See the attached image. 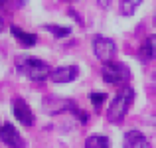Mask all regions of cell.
<instances>
[{"mask_svg":"<svg viewBox=\"0 0 156 148\" xmlns=\"http://www.w3.org/2000/svg\"><path fill=\"white\" fill-rule=\"evenodd\" d=\"M133 101H134V89L130 87V85L122 87L121 91L115 95L113 101H111L109 109H107V118H109V122L121 125V122L125 121V117H126V113H129Z\"/></svg>","mask_w":156,"mask_h":148,"instance_id":"2","label":"cell"},{"mask_svg":"<svg viewBox=\"0 0 156 148\" xmlns=\"http://www.w3.org/2000/svg\"><path fill=\"white\" fill-rule=\"evenodd\" d=\"M105 99H107L105 93H91V95H89V101H91V105L95 107V111H99L101 107H103Z\"/></svg>","mask_w":156,"mask_h":148,"instance_id":"15","label":"cell"},{"mask_svg":"<svg viewBox=\"0 0 156 148\" xmlns=\"http://www.w3.org/2000/svg\"><path fill=\"white\" fill-rule=\"evenodd\" d=\"M4 26H6V24H4V18H0V34L4 32Z\"/></svg>","mask_w":156,"mask_h":148,"instance_id":"16","label":"cell"},{"mask_svg":"<svg viewBox=\"0 0 156 148\" xmlns=\"http://www.w3.org/2000/svg\"><path fill=\"white\" fill-rule=\"evenodd\" d=\"M44 109L51 115H57V113H63V111H75L77 105L71 101V99H63V97H55V95H50L44 99Z\"/></svg>","mask_w":156,"mask_h":148,"instance_id":"7","label":"cell"},{"mask_svg":"<svg viewBox=\"0 0 156 148\" xmlns=\"http://www.w3.org/2000/svg\"><path fill=\"white\" fill-rule=\"evenodd\" d=\"M109 146H111V140L103 134H91L85 140V148H109Z\"/></svg>","mask_w":156,"mask_h":148,"instance_id":"12","label":"cell"},{"mask_svg":"<svg viewBox=\"0 0 156 148\" xmlns=\"http://www.w3.org/2000/svg\"><path fill=\"white\" fill-rule=\"evenodd\" d=\"M93 51H95L97 59H101L103 63H111L113 57L117 55V44L105 36H95L93 38Z\"/></svg>","mask_w":156,"mask_h":148,"instance_id":"4","label":"cell"},{"mask_svg":"<svg viewBox=\"0 0 156 148\" xmlns=\"http://www.w3.org/2000/svg\"><path fill=\"white\" fill-rule=\"evenodd\" d=\"M101 75H103L105 83H109V85H122V87H126V83L130 81V69L126 67L125 63L111 61V63H103Z\"/></svg>","mask_w":156,"mask_h":148,"instance_id":"3","label":"cell"},{"mask_svg":"<svg viewBox=\"0 0 156 148\" xmlns=\"http://www.w3.org/2000/svg\"><path fill=\"white\" fill-rule=\"evenodd\" d=\"M44 30L51 32L55 38H67V36L71 34V28H69V26H57V24H46Z\"/></svg>","mask_w":156,"mask_h":148,"instance_id":"14","label":"cell"},{"mask_svg":"<svg viewBox=\"0 0 156 148\" xmlns=\"http://www.w3.org/2000/svg\"><path fill=\"white\" fill-rule=\"evenodd\" d=\"M77 75H79L77 65H59V67L51 69L50 79L57 85H63V83H71L73 79H77Z\"/></svg>","mask_w":156,"mask_h":148,"instance_id":"8","label":"cell"},{"mask_svg":"<svg viewBox=\"0 0 156 148\" xmlns=\"http://www.w3.org/2000/svg\"><path fill=\"white\" fill-rule=\"evenodd\" d=\"M140 59L142 61H150L156 59V34L148 36L140 46Z\"/></svg>","mask_w":156,"mask_h":148,"instance_id":"10","label":"cell"},{"mask_svg":"<svg viewBox=\"0 0 156 148\" xmlns=\"http://www.w3.org/2000/svg\"><path fill=\"white\" fill-rule=\"evenodd\" d=\"M10 32H12V36H14L24 48H32L36 42H38V38H36L34 34H30V32L22 30V28H18V26H10Z\"/></svg>","mask_w":156,"mask_h":148,"instance_id":"11","label":"cell"},{"mask_svg":"<svg viewBox=\"0 0 156 148\" xmlns=\"http://www.w3.org/2000/svg\"><path fill=\"white\" fill-rule=\"evenodd\" d=\"M125 148H148V138L140 130H126Z\"/></svg>","mask_w":156,"mask_h":148,"instance_id":"9","label":"cell"},{"mask_svg":"<svg viewBox=\"0 0 156 148\" xmlns=\"http://www.w3.org/2000/svg\"><path fill=\"white\" fill-rule=\"evenodd\" d=\"M0 140H2L8 148H26V140L20 136V132L14 129V125H10V122L0 125Z\"/></svg>","mask_w":156,"mask_h":148,"instance_id":"5","label":"cell"},{"mask_svg":"<svg viewBox=\"0 0 156 148\" xmlns=\"http://www.w3.org/2000/svg\"><path fill=\"white\" fill-rule=\"evenodd\" d=\"M16 69H18V73L26 75L34 83H42V81L50 79V75H51V69L46 61L38 59V57H30V55L18 57L16 59Z\"/></svg>","mask_w":156,"mask_h":148,"instance_id":"1","label":"cell"},{"mask_svg":"<svg viewBox=\"0 0 156 148\" xmlns=\"http://www.w3.org/2000/svg\"><path fill=\"white\" fill-rule=\"evenodd\" d=\"M140 4H142L140 0H122V2H119V12H121L122 16H133L134 10H136Z\"/></svg>","mask_w":156,"mask_h":148,"instance_id":"13","label":"cell"},{"mask_svg":"<svg viewBox=\"0 0 156 148\" xmlns=\"http://www.w3.org/2000/svg\"><path fill=\"white\" fill-rule=\"evenodd\" d=\"M12 113H14L16 121H20V125H24V126L34 125V113H32L30 105L22 97H14V101H12Z\"/></svg>","mask_w":156,"mask_h":148,"instance_id":"6","label":"cell"}]
</instances>
